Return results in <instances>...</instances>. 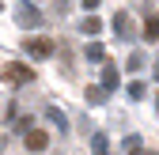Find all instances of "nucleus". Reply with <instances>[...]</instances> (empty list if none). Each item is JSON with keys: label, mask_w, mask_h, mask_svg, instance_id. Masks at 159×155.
<instances>
[{"label": "nucleus", "mask_w": 159, "mask_h": 155, "mask_svg": "<svg viewBox=\"0 0 159 155\" xmlns=\"http://www.w3.org/2000/svg\"><path fill=\"white\" fill-rule=\"evenodd\" d=\"M155 80H159V61H155Z\"/></svg>", "instance_id": "nucleus-17"}, {"label": "nucleus", "mask_w": 159, "mask_h": 155, "mask_svg": "<svg viewBox=\"0 0 159 155\" xmlns=\"http://www.w3.org/2000/svg\"><path fill=\"white\" fill-rule=\"evenodd\" d=\"M114 30H117V34H125V30H129V19H125V15H117V19H114Z\"/></svg>", "instance_id": "nucleus-15"}, {"label": "nucleus", "mask_w": 159, "mask_h": 155, "mask_svg": "<svg viewBox=\"0 0 159 155\" xmlns=\"http://www.w3.org/2000/svg\"><path fill=\"white\" fill-rule=\"evenodd\" d=\"M23 140H27L30 151H46V148H49V136H46V132H27Z\"/></svg>", "instance_id": "nucleus-4"}, {"label": "nucleus", "mask_w": 159, "mask_h": 155, "mask_svg": "<svg viewBox=\"0 0 159 155\" xmlns=\"http://www.w3.org/2000/svg\"><path fill=\"white\" fill-rule=\"evenodd\" d=\"M144 38H148V42L159 38V15H148V19H144Z\"/></svg>", "instance_id": "nucleus-8"}, {"label": "nucleus", "mask_w": 159, "mask_h": 155, "mask_svg": "<svg viewBox=\"0 0 159 155\" xmlns=\"http://www.w3.org/2000/svg\"><path fill=\"white\" fill-rule=\"evenodd\" d=\"M91 151H95V155H110V140L102 136V132H95V136H91Z\"/></svg>", "instance_id": "nucleus-7"}, {"label": "nucleus", "mask_w": 159, "mask_h": 155, "mask_svg": "<svg viewBox=\"0 0 159 155\" xmlns=\"http://www.w3.org/2000/svg\"><path fill=\"white\" fill-rule=\"evenodd\" d=\"M84 8H98V0H84Z\"/></svg>", "instance_id": "nucleus-16"}, {"label": "nucleus", "mask_w": 159, "mask_h": 155, "mask_svg": "<svg viewBox=\"0 0 159 155\" xmlns=\"http://www.w3.org/2000/svg\"><path fill=\"white\" fill-rule=\"evenodd\" d=\"M98 27H102V23H98V19H95V15H87V19H84V34H95Z\"/></svg>", "instance_id": "nucleus-13"}, {"label": "nucleus", "mask_w": 159, "mask_h": 155, "mask_svg": "<svg viewBox=\"0 0 159 155\" xmlns=\"http://www.w3.org/2000/svg\"><path fill=\"white\" fill-rule=\"evenodd\" d=\"M0 11H4V4H0Z\"/></svg>", "instance_id": "nucleus-19"}, {"label": "nucleus", "mask_w": 159, "mask_h": 155, "mask_svg": "<svg viewBox=\"0 0 159 155\" xmlns=\"http://www.w3.org/2000/svg\"><path fill=\"white\" fill-rule=\"evenodd\" d=\"M98 87H102V91H114V87H117V68H114V64L102 68V83H98Z\"/></svg>", "instance_id": "nucleus-6"}, {"label": "nucleus", "mask_w": 159, "mask_h": 155, "mask_svg": "<svg viewBox=\"0 0 159 155\" xmlns=\"http://www.w3.org/2000/svg\"><path fill=\"white\" fill-rule=\"evenodd\" d=\"M23 49L34 57V61H46V57H53V42H49V38H30V42H23Z\"/></svg>", "instance_id": "nucleus-2"}, {"label": "nucleus", "mask_w": 159, "mask_h": 155, "mask_svg": "<svg viewBox=\"0 0 159 155\" xmlns=\"http://www.w3.org/2000/svg\"><path fill=\"white\" fill-rule=\"evenodd\" d=\"M19 27H38L42 23V15H38V8H30V4H19Z\"/></svg>", "instance_id": "nucleus-3"}, {"label": "nucleus", "mask_w": 159, "mask_h": 155, "mask_svg": "<svg viewBox=\"0 0 159 155\" xmlns=\"http://www.w3.org/2000/svg\"><path fill=\"white\" fill-rule=\"evenodd\" d=\"M87 61H102V46H98V42L87 46Z\"/></svg>", "instance_id": "nucleus-12"}, {"label": "nucleus", "mask_w": 159, "mask_h": 155, "mask_svg": "<svg viewBox=\"0 0 159 155\" xmlns=\"http://www.w3.org/2000/svg\"><path fill=\"white\" fill-rule=\"evenodd\" d=\"M155 110H159V99H155Z\"/></svg>", "instance_id": "nucleus-18"}, {"label": "nucleus", "mask_w": 159, "mask_h": 155, "mask_svg": "<svg viewBox=\"0 0 159 155\" xmlns=\"http://www.w3.org/2000/svg\"><path fill=\"white\" fill-rule=\"evenodd\" d=\"M144 144H140V136H125V151H140Z\"/></svg>", "instance_id": "nucleus-14"}, {"label": "nucleus", "mask_w": 159, "mask_h": 155, "mask_svg": "<svg viewBox=\"0 0 159 155\" xmlns=\"http://www.w3.org/2000/svg\"><path fill=\"white\" fill-rule=\"evenodd\" d=\"M140 68H144V53H140V49H136V53L129 57V72H140Z\"/></svg>", "instance_id": "nucleus-10"}, {"label": "nucleus", "mask_w": 159, "mask_h": 155, "mask_svg": "<svg viewBox=\"0 0 159 155\" xmlns=\"http://www.w3.org/2000/svg\"><path fill=\"white\" fill-rule=\"evenodd\" d=\"M102 99H106V91H102V87H87V106H98Z\"/></svg>", "instance_id": "nucleus-9"}, {"label": "nucleus", "mask_w": 159, "mask_h": 155, "mask_svg": "<svg viewBox=\"0 0 159 155\" xmlns=\"http://www.w3.org/2000/svg\"><path fill=\"white\" fill-rule=\"evenodd\" d=\"M34 80V72L23 64V61H11V64H4V83H30Z\"/></svg>", "instance_id": "nucleus-1"}, {"label": "nucleus", "mask_w": 159, "mask_h": 155, "mask_svg": "<svg viewBox=\"0 0 159 155\" xmlns=\"http://www.w3.org/2000/svg\"><path fill=\"white\" fill-rule=\"evenodd\" d=\"M144 95H148V87H144L140 80H136V83H129V99H144Z\"/></svg>", "instance_id": "nucleus-11"}, {"label": "nucleus", "mask_w": 159, "mask_h": 155, "mask_svg": "<svg viewBox=\"0 0 159 155\" xmlns=\"http://www.w3.org/2000/svg\"><path fill=\"white\" fill-rule=\"evenodd\" d=\"M46 117L57 125V132H68V117H65V113L57 110V106H46Z\"/></svg>", "instance_id": "nucleus-5"}]
</instances>
